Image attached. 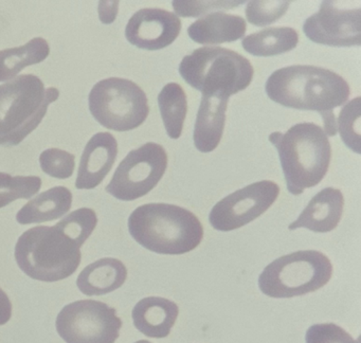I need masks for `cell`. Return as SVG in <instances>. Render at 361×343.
I'll return each mask as SVG.
<instances>
[{
	"label": "cell",
	"mask_w": 361,
	"mask_h": 343,
	"mask_svg": "<svg viewBox=\"0 0 361 343\" xmlns=\"http://www.w3.org/2000/svg\"><path fill=\"white\" fill-rule=\"evenodd\" d=\"M37 176H11L0 173V209L18 199H29L41 190Z\"/></svg>",
	"instance_id": "cb8c5ba5"
},
{
	"label": "cell",
	"mask_w": 361,
	"mask_h": 343,
	"mask_svg": "<svg viewBox=\"0 0 361 343\" xmlns=\"http://www.w3.org/2000/svg\"><path fill=\"white\" fill-rule=\"evenodd\" d=\"M306 343H360L339 325L334 323L314 324L305 335Z\"/></svg>",
	"instance_id": "83f0119b"
},
{
	"label": "cell",
	"mask_w": 361,
	"mask_h": 343,
	"mask_svg": "<svg viewBox=\"0 0 361 343\" xmlns=\"http://www.w3.org/2000/svg\"><path fill=\"white\" fill-rule=\"evenodd\" d=\"M279 195L280 186L271 180L249 184L219 200L211 210L209 222L223 232L242 228L265 213Z\"/></svg>",
	"instance_id": "8fae6325"
},
{
	"label": "cell",
	"mask_w": 361,
	"mask_h": 343,
	"mask_svg": "<svg viewBox=\"0 0 361 343\" xmlns=\"http://www.w3.org/2000/svg\"><path fill=\"white\" fill-rule=\"evenodd\" d=\"M181 21L175 13L162 8H141L135 13L126 28V40L139 49L160 50L176 40Z\"/></svg>",
	"instance_id": "4fadbf2b"
},
{
	"label": "cell",
	"mask_w": 361,
	"mask_h": 343,
	"mask_svg": "<svg viewBox=\"0 0 361 343\" xmlns=\"http://www.w3.org/2000/svg\"><path fill=\"white\" fill-rule=\"evenodd\" d=\"M280 157L287 190L300 195L322 181L329 171L331 146L322 127L312 122L298 123L286 133H270Z\"/></svg>",
	"instance_id": "3957f363"
},
{
	"label": "cell",
	"mask_w": 361,
	"mask_h": 343,
	"mask_svg": "<svg viewBox=\"0 0 361 343\" xmlns=\"http://www.w3.org/2000/svg\"><path fill=\"white\" fill-rule=\"evenodd\" d=\"M246 20L238 15L212 12L188 28L190 38L197 44H219L236 42L246 34Z\"/></svg>",
	"instance_id": "ac0fdd59"
},
{
	"label": "cell",
	"mask_w": 361,
	"mask_h": 343,
	"mask_svg": "<svg viewBox=\"0 0 361 343\" xmlns=\"http://www.w3.org/2000/svg\"><path fill=\"white\" fill-rule=\"evenodd\" d=\"M177 15L183 17H198L215 8H233L244 1H173Z\"/></svg>",
	"instance_id": "f1b7e54d"
},
{
	"label": "cell",
	"mask_w": 361,
	"mask_h": 343,
	"mask_svg": "<svg viewBox=\"0 0 361 343\" xmlns=\"http://www.w3.org/2000/svg\"><path fill=\"white\" fill-rule=\"evenodd\" d=\"M178 305L161 296H147L132 311L135 327L149 338H166L176 323Z\"/></svg>",
	"instance_id": "2e32d148"
},
{
	"label": "cell",
	"mask_w": 361,
	"mask_h": 343,
	"mask_svg": "<svg viewBox=\"0 0 361 343\" xmlns=\"http://www.w3.org/2000/svg\"><path fill=\"white\" fill-rule=\"evenodd\" d=\"M168 155L164 146L147 142L128 152L116 169L106 192L119 200L132 201L149 194L164 177Z\"/></svg>",
	"instance_id": "30bf717a"
},
{
	"label": "cell",
	"mask_w": 361,
	"mask_h": 343,
	"mask_svg": "<svg viewBox=\"0 0 361 343\" xmlns=\"http://www.w3.org/2000/svg\"><path fill=\"white\" fill-rule=\"evenodd\" d=\"M344 197L338 188H325L310 199L289 230L305 228L312 232L327 233L336 229L343 213Z\"/></svg>",
	"instance_id": "9a60e30c"
},
{
	"label": "cell",
	"mask_w": 361,
	"mask_h": 343,
	"mask_svg": "<svg viewBox=\"0 0 361 343\" xmlns=\"http://www.w3.org/2000/svg\"><path fill=\"white\" fill-rule=\"evenodd\" d=\"M118 155V142L109 133L92 136L86 144L80 162L75 188L92 190L111 172Z\"/></svg>",
	"instance_id": "5bb4252c"
},
{
	"label": "cell",
	"mask_w": 361,
	"mask_h": 343,
	"mask_svg": "<svg viewBox=\"0 0 361 343\" xmlns=\"http://www.w3.org/2000/svg\"><path fill=\"white\" fill-rule=\"evenodd\" d=\"M270 100L300 110H314L322 116L324 133L334 137L337 131L334 109L350 97V85L331 70L310 65H295L276 70L266 80Z\"/></svg>",
	"instance_id": "6da1fadb"
},
{
	"label": "cell",
	"mask_w": 361,
	"mask_h": 343,
	"mask_svg": "<svg viewBox=\"0 0 361 343\" xmlns=\"http://www.w3.org/2000/svg\"><path fill=\"white\" fill-rule=\"evenodd\" d=\"M179 73L202 95L229 99L251 84L255 70L250 61L235 51L202 47L183 57Z\"/></svg>",
	"instance_id": "8992f818"
},
{
	"label": "cell",
	"mask_w": 361,
	"mask_h": 343,
	"mask_svg": "<svg viewBox=\"0 0 361 343\" xmlns=\"http://www.w3.org/2000/svg\"><path fill=\"white\" fill-rule=\"evenodd\" d=\"M228 101V97L202 95L193 133L194 144L200 152H213L219 146L225 128Z\"/></svg>",
	"instance_id": "e0dca14e"
},
{
	"label": "cell",
	"mask_w": 361,
	"mask_h": 343,
	"mask_svg": "<svg viewBox=\"0 0 361 343\" xmlns=\"http://www.w3.org/2000/svg\"><path fill=\"white\" fill-rule=\"evenodd\" d=\"M126 277L128 269L121 260L104 258L85 267L78 277L77 285L86 296H102L121 287Z\"/></svg>",
	"instance_id": "d6986e66"
},
{
	"label": "cell",
	"mask_w": 361,
	"mask_h": 343,
	"mask_svg": "<svg viewBox=\"0 0 361 343\" xmlns=\"http://www.w3.org/2000/svg\"><path fill=\"white\" fill-rule=\"evenodd\" d=\"M360 97L348 102L339 114L337 131L342 141L350 150L360 154Z\"/></svg>",
	"instance_id": "d4e9b609"
},
{
	"label": "cell",
	"mask_w": 361,
	"mask_h": 343,
	"mask_svg": "<svg viewBox=\"0 0 361 343\" xmlns=\"http://www.w3.org/2000/svg\"><path fill=\"white\" fill-rule=\"evenodd\" d=\"M133 239L158 254L179 255L195 249L204 239V227L195 214L171 203H147L128 218Z\"/></svg>",
	"instance_id": "7a4b0ae2"
},
{
	"label": "cell",
	"mask_w": 361,
	"mask_h": 343,
	"mask_svg": "<svg viewBox=\"0 0 361 343\" xmlns=\"http://www.w3.org/2000/svg\"><path fill=\"white\" fill-rule=\"evenodd\" d=\"M158 105L169 137L178 139L188 112L187 95L183 87L177 83L166 84L158 95Z\"/></svg>",
	"instance_id": "603a6c76"
},
{
	"label": "cell",
	"mask_w": 361,
	"mask_h": 343,
	"mask_svg": "<svg viewBox=\"0 0 361 343\" xmlns=\"http://www.w3.org/2000/svg\"><path fill=\"white\" fill-rule=\"evenodd\" d=\"M333 265L322 252L304 250L276 258L259 277L261 291L270 298L304 296L326 285Z\"/></svg>",
	"instance_id": "52a82bcc"
},
{
	"label": "cell",
	"mask_w": 361,
	"mask_h": 343,
	"mask_svg": "<svg viewBox=\"0 0 361 343\" xmlns=\"http://www.w3.org/2000/svg\"><path fill=\"white\" fill-rule=\"evenodd\" d=\"M82 245L58 224L39 226L23 233L16 246V258L28 277L58 282L73 275L81 264Z\"/></svg>",
	"instance_id": "277c9868"
},
{
	"label": "cell",
	"mask_w": 361,
	"mask_h": 343,
	"mask_svg": "<svg viewBox=\"0 0 361 343\" xmlns=\"http://www.w3.org/2000/svg\"><path fill=\"white\" fill-rule=\"evenodd\" d=\"M135 343H152V342H149V341H147V340H139V341H137V342H135Z\"/></svg>",
	"instance_id": "4dcf8cb0"
},
{
	"label": "cell",
	"mask_w": 361,
	"mask_h": 343,
	"mask_svg": "<svg viewBox=\"0 0 361 343\" xmlns=\"http://www.w3.org/2000/svg\"><path fill=\"white\" fill-rule=\"evenodd\" d=\"M290 1H249L246 6L247 20L257 27L271 25L288 10Z\"/></svg>",
	"instance_id": "4316f807"
},
{
	"label": "cell",
	"mask_w": 361,
	"mask_h": 343,
	"mask_svg": "<svg viewBox=\"0 0 361 343\" xmlns=\"http://www.w3.org/2000/svg\"><path fill=\"white\" fill-rule=\"evenodd\" d=\"M50 47L42 37L32 38L24 46L0 51V82L12 80L24 68L47 59Z\"/></svg>",
	"instance_id": "7402d4cb"
},
{
	"label": "cell",
	"mask_w": 361,
	"mask_h": 343,
	"mask_svg": "<svg viewBox=\"0 0 361 343\" xmlns=\"http://www.w3.org/2000/svg\"><path fill=\"white\" fill-rule=\"evenodd\" d=\"M90 110L102 126L128 131L140 126L149 116L147 95L140 86L121 78L100 80L88 97Z\"/></svg>",
	"instance_id": "ba28073f"
},
{
	"label": "cell",
	"mask_w": 361,
	"mask_h": 343,
	"mask_svg": "<svg viewBox=\"0 0 361 343\" xmlns=\"http://www.w3.org/2000/svg\"><path fill=\"white\" fill-rule=\"evenodd\" d=\"M39 164L47 175L58 179H67L75 171V157L60 148H48L39 156Z\"/></svg>",
	"instance_id": "484cf974"
},
{
	"label": "cell",
	"mask_w": 361,
	"mask_h": 343,
	"mask_svg": "<svg viewBox=\"0 0 361 343\" xmlns=\"http://www.w3.org/2000/svg\"><path fill=\"white\" fill-rule=\"evenodd\" d=\"M60 91L46 89L33 74H23L0 85V145H18L43 120L48 106L59 99Z\"/></svg>",
	"instance_id": "5b68a950"
},
{
	"label": "cell",
	"mask_w": 361,
	"mask_h": 343,
	"mask_svg": "<svg viewBox=\"0 0 361 343\" xmlns=\"http://www.w3.org/2000/svg\"><path fill=\"white\" fill-rule=\"evenodd\" d=\"M299 34L293 28H267L243 38L242 46L255 56H276L297 47Z\"/></svg>",
	"instance_id": "44dd1931"
},
{
	"label": "cell",
	"mask_w": 361,
	"mask_h": 343,
	"mask_svg": "<svg viewBox=\"0 0 361 343\" xmlns=\"http://www.w3.org/2000/svg\"><path fill=\"white\" fill-rule=\"evenodd\" d=\"M56 325L66 343H115L122 320L105 303L81 300L66 305L59 313Z\"/></svg>",
	"instance_id": "9c48e42d"
},
{
	"label": "cell",
	"mask_w": 361,
	"mask_h": 343,
	"mask_svg": "<svg viewBox=\"0 0 361 343\" xmlns=\"http://www.w3.org/2000/svg\"><path fill=\"white\" fill-rule=\"evenodd\" d=\"M12 317V303L8 294L0 288V325H5Z\"/></svg>",
	"instance_id": "f546056e"
},
{
	"label": "cell",
	"mask_w": 361,
	"mask_h": 343,
	"mask_svg": "<svg viewBox=\"0 0 361 343\" xmlns=\"http://www.w3.org/2000/svg\"><path fill=\"white\" fill-rule=\"evenodd\" d=\"M73 205V193L65 186H56L31 199L16 214L20 224H41L63 217Z\"/></svg>",
	"instance_id": "ffe728a7"
},
{
	"label": "cell",
	"mask_w": 361,
	"mask_h": 343,
	"mask_svg": "<svg viewBox=\"0 0 361 343\" xmlns=\"http://www.w3.org/2000/svg\"><path fill=\"white\" fill-rule=\"evenodd\" d=\"M303 32L308 40L324 46H360V8H345L335 1H323L320 10L306 19Z\"/></svg>",
	"instance_id": "7c38bea8"
}]
</instances>
